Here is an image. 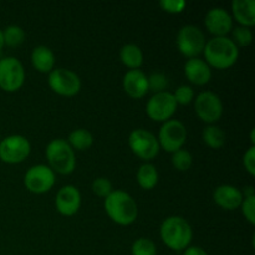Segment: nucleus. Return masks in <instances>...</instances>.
Masks as SVG:
<instances>
[{"label": "nucleus", "mask_w": 255, "mask_h": 255, "mask_svg": "<svg viewBox=\"0 0 255 255\" xmlns=\"http://www.w3.org/2000/svg\"><path fill=\"white\" fill-rule=\"evenodd\" d=\"M174 100H176L177 105H188L189 102L193 100L194 97V91L191 86L188 85H182L178 89L176 90V92L173 94Z\"/></svg>", "instance_id": "31"}, {"label": "nucleus", "mask_w": 255, "mask_h": 255, "mask_svg": "<svg viewBox=\"0 0 255 255\" xmlns=\"http://www.w3.org/2000/svg\"><path fill=\"white\" fill-rule=\"evenodd\" d=\"M4 34H2V30H0V50L4 46Z\"/></svg>", "instance_id": "37"}, {"label": "nucleus", "mask_w": 255, "mask_h": 255, "mask_svg": "<svg viewBox=\"0 0 255 255\" xmlns=\"http://www.w3.org/2000/svg\"><path fill=\"white\" fill-rule=\"evenodd\" d=\"M24 183L32 193H46L55 184V173L50 167L45 164H36L27 169Z\"/></svg>", "instance_id": "11"}, {"label": "nucleus", "mask_w": 255, "mask_h": 255, "mask_svg": "<svg viewBox=\"0 0 255 255\" xmlns=\"http://www.w3.org/2000/svg\"><path fill=\"white\" fill-rule=\"evenodd\" d=\"M31 61L32 65L40 72H50L54 70L55 65V55L45 45L36 46L31 52Z\"/></svg>", "instance_id": "20"}, {"label": "nucleus", "mask_w": 255, "mask_h": 255, "mask_svg": "<svg viewBox=\"0 0 255 255\" xmlns=\"http://www.w3.org/2000/svg\"><path fill=\"white\" fill-rule=\"evenodd\" d=\"M206 27L216 36H226L233 29V19L228 11L222 7H213L209 10L204 19Z\"/></svg>", "instance_id": "14"}, {"label": "nucleus", "mask_w": 255, "mask_h": 255, "mask_svg": "<svg viewBox=\"0 0 255 255\" xmlns=\"http://www.w3.org/2000/svg\"><path fill=\"white\" fill-rule=\"evenodd\" d=\"M192 162H193L192 154L188 151H186V149H178L172 156V163H173L174 168L181 172H184L191 168Z\"/></svg>", "instance_id": "27"}, {"label": "nucleus", "mask_w": 255, "mask_h": 255, "mask_svg": "<svg viewBox=\"0 0 255 255\" xmlns=\"http://www.w3.org/2000/svg\"><path fill=\"white\" fill-rule=\"evenodd\" d=\"M25 70L16 57H4L0 60V87L7 92H14L22 86Z\"/></svg>", "instance_id": "5"}, {"label": "nucleus", "mask_w": 255, "mask_h": 255, "mask_svg": "<svg viewBox=\"0 0 255 255\" xmlns=\"http://www.w3.org/2000/svg\"><path fill=\"white\" fill-rule=\"evenodd\" d=\"M49 85L56 94L74 96L81 89V80L71 70L59 67L50 71Z\"/></svg>", "instance_id": "10"}, {"label": "nucleus", "mask_w": 255, "mask_h": 255, "mask_svg": "<svg viewBox=\"0 0 255 255\" xmlns=\"http://www.w3.org/2000/svg\"><path fill=\"white\" fill-rule=\"evenodd\" d=\"M128 144L132 152L142 159H152L158 154L159 143L154 134L146 129H134L128 137Z\"/></svg>", "instance_id": "9"}, {"label": "nucleus", "mask_w": 255, "mask_h": 255, "mask_svg": "<svg viewBox=\"0 0 255 255\" xmlns=\"http://www.w3.org/2000/svg\"><path fill=\"white\" fill-rule=\"evenodd\" d=\"M92 142H94L92 134L87 129L79 128L70 133L67 143L70 144L71 148L77 149V151H85L92 146Z\"/></svg>", "instance_id": "23"}, {"label": "nucleus", "mask_w": 255, "mask_h": 255, "mask_svg": "<svg viewBox=\"0 0 255 255\" xmlns=\"http://www.w3.org/2000/svg\"><path fill=\"white\" fill-rule=\"evenodd\" d=\"M192 228L188 222L178 216L164 219L161 226V238L167 247L173 251H182L189 246L192 241Z\"/></svg>", "instance_id": "3"}, {"label": "nucleus", "mask_w": 255, "mask_h": 255, "mask_svg": "<svg viewBox=\"0 0 255 255\" xmlns=\"http://www.w3.org/2000/svg\"><path fill=\"white\" fill-rule=\"evenodd\" d=\"M232 34H233V42L234 44H238L241 46H248L249 44L253 40V34L249 30V27L246 26H238L236 29H232Z\"/></svg>", "instance_id": "29"}, {"label": "nucleus", "mask_w": 255, "mask_h": 255, "mask_svg": "<svg viewBox=\"0 0 255 255\" xmlns=\"http://www.w3.org/2000/svg\"><path fill=\"white\" fill-rule=\"evenodd\" d=\"M105 211L115 223L121 226L132 224L138 216L136 201L124 191H112L106 197Z\"/></svg>", "instance_id": "1"}, {"label": "nucleus", "mask_w": 255, "mask_h": 255, "mask_svg": "<svg viewBox=\"0 0 255 255\" xmlns=\"http://www.w3.org/2000/svg\"><path fill=\"white\" fill-rule=\"evenodd\" d=\"M204 56L212 66L217 69H227L237 61L239 50L233 40L226 36H216L204 46Z\"/></svg>", "instance_id": "2"}, {"label": "nucleus", "mask_w": 255, "mask_h": 255, "mask_svg": "<svg viewBox=\"0 0 255 255\" xmlns=\"http://www.w3.org/2000/svg\"><path fill=\"white\" fill-rule=\"evenodd\" d=\"M92 191L96 196L105 197L106 198L110 193L112 192V184L111 182L104 177H99L92 182Z\"/></svg>", "instance_id": "30"}, {"label": "nucleus", "mask_w": 255, "mask_h": 255, "mask_svg": "<svg viewBox=\"0 0 255 255\" xmlns=\"http://www.w3.org/2000/svg\"><path fill=\"white\" fill-rule=\"evenodd\" d=\"M242 194L246 197H252V196H255V192H254V188L252 186H248L244 188V191L242 192Z\"/></svg>", "instance_id": "36"}, {"label": "nucleus", "mask_w": 255, "mask_h": 255, "mask_svg": "<svg viewBox=\"0 0 255 255\" xmlns=\"http://www.w3.org/2000/svg\"><path fill=\"white\" fill-rule=\"evenodd\" d=\"M46 157L51 169L57 173L70 174L75 169L76 159L74 149L65 139H52L46 147Z\"/></svg>", "instance_id": "4"}, {"label": "nucleus", "mask_w": 255, "mask_h": 255, "mask_svg": "<svg viewBox=\"0 0 255 255\" xmlns=\"http://www.w3.org/2000/svg\"><path fill=\"white\" fill-rule=\"evenodd\" d=\"M157 248L153 241L148 238H139L132 244V255H156Z\"/></svg>", "instance_id": "26"}, {"label": "nucleus", "mask_w": 255, "mask_h": 255, "mask_svg": "<svg viewBox=\"0 0 255 255\" xmlns=\"http://www.w3.org/2000/svg\"><path fill=\"white\" fill-rule=\"evenodd\" d=\"M194 109L197 115L203 120L204 122H216L221 119L223 114V104L218 95L212 91H203L197 96L194 102Z\"/></svg>", "instance_id": "13"}, {"label": "nucleus", "mask_w": 255, "mask_h": 255, "mask_svg": "<svg viewBox=\"0 0 255 255\" xmlns=\"http://www.w3.org/2000/svg\"><path fill=\"white\" fill-rule=\"evenodd\" d=\"M31 146L26 137L12 134L0 142V159L6 163H20L29 156Z\"/></svg>", "instance_id": "8"}, {"label": "nucleus", "mask_w": 255, "mask_h": 255, "mask_svg": "<svg viewBox=\"0 0 255 255\" xmlns=\"http://www.w3.org/2000/svg\"><path fill=\"white\" fill-rule=\"evenodd\" d=\"M162 9L171 14H179L186 7V1L184 0H161L159 1Z\"/></svg>", "instance_id": "33"}, {"label": "nucleus", "mask_w": 255, "mask_h": 255, "mask_svg": "<svg viewBox=\"0 0 255 255\" xmlns=\"http://www.w3.org/2000/svg\"><path fill=\"white\" fill-rule=\"evenodd\" d=\"M243 164L246 167L247 171L254 176L255 174V147L251 146L248 148V151L244 153L243 157Z\"/></svg>", "instance_id": "34"}, {"label": "nucleus", "mask_w": 255, "mask_h": 255, "mask_svg": "<svg viewBox=\"0 0 255 255\" xmlns=\"http://www.w3.org/2000/svg\"><path fill=\"white\" fill-rule=\"evenodd\" d=\"M232 11L237 21L243 26L249 27L255 24V1L254 0H233Z\"/></svg>", "instance_id": "19"}, {"label": "nucleus", "mask_w": 255, "mask_h": 255, "mask_svg": "<svg viewBox=\"0 0 255 255\" xmlns=\"http://www.w3.org/2000/svg\"><path fill=\"white\" fill-rule=\"evenodd\" d=\"M124 90L134 99H141L143 97L148 90V77L146 76L141 70H129L125 74L122 80Z\"/></svg>", "instance_id": "16"}, {"label": "nucleus", "mask_w": 255, "mask_h": 255, "mask_svg": "<svg viewBox=\"0 0 255 255\" xmlns=\"http://www.w3.org/2000/svg\"><path fill=\"white\" fill-rule=\"evenodd\" d=\"M183 255H208V254H207V252L204 251L203 248H201V247L193 246V247H187L186 252H184Z\"/></svg>", "instance_id": "35"}, {"label": "nucleus", "mask_w": 255, "mask_h": 255, "mask_svg": "<svg viewBox=\"0 0 255 255\" xmlns=\"http://www.w3.org/2000/svg\"><path fill=\"white\" fill-rule=\"evenodd\" d=\"M202 137H203V141L206 142L211 148H221V147H223L224 143H226V133H224L223 129H222L221 127L214 126V125L206 127V128L203 129Z\"/></svg>", "instance_id": "24"}, {"label": "nucleus", "mask_w": 255, "mask_h": 255, "mask_svg": "<svg viewBox=\"0 0 255 255\" xmlns=\"http://www.w3.org/2000/svg\"><path fill=\"white\" fill-rule=\"evenodd\" d=\"M57 211L64 216H74L81 204V194L79 189L74 186H65L56 194Z\"/></svg>", "instance_id": "15"}, {"label": "nucleus", "mask_w": 255, "mask_h": 255, "mask_svg": "<svg viewBox=\"0 0 255 255\" xmlns=\"http://www.w3.org/2000/svg\"><path fill=\"white\" fill-rule=\"evenodd\" d=\"M137 182L144 189H152L158 183V172L151 163H144L137 172Z\"/></svg>", "instance_id": "22"}, {"label": "nucleus", "mask_w": 255, "mask_h": 255, "mask_svg": "<svg viewBox=\"0 0 255 255\" xmlns=\"http://www.w3.org/2000/svg\"><path fill=\"white\" fill-rule=\"evenodd\" d=\"M187 139L186 126L178 120H168L162 125L159 129L158 143L159 147L167 152L174 153L181 149Z\"/></svg>", "instance_id": "6"}, {"label": "nucleus", "mask_w": 255, "mask_h": 255, "mask_svg": "<svg viewBox=\"0 0 255 255\" xmlns=\"http://www.w3.org/2000/svg\"><path fill=\"white\" fill-rule=\"evenodd\" d=\"M120 59L122 64L128 66L129 69L137 70L143 62V52L137 45L126 44L120 50Z\"/></svg>", "instance_id": "21"}, {"label": "nucleus", "mask_w": 255, "mask_h": 255, "mask_svg": "<svg viewBox=\"0 0 255 255\" xmlns=\"http://www.w3.org/2000/svg\"><path fill=\"white\" fill-rule=\"evenodd\" d=\"M177 46L178 50L189 59L201 54L206 46V37L201 29L194 25H186L181 27L177 35Z\"/></svg>", "instance_id": "7"}, {"label": "nucleus", "mask_w": 255, "mask_h": 255, "mask_svg": "<svg viewBox=\"0 0 255 255\" xmlns=\"http://www.w3.org/2000/svg\"><path fill=\"white\" fill-rule=\"evenodd\" d=\"M242 213L252 224H255V196L246 197L242 202Z\"/></svg>", "instance_id": "32"}, {"label": "nucleus", "mask_w": 255, "mask_h": 255, "mask_svg": "<svg viewBox=\"0 0 255 255\" xmlns=\"http://www.w3.org/2000/svg\"><path fill=\"white\" fill-rule=\"evenodd\" d=\"M177 102L173 94L168 91L154 94L147 102V115L154 121H168L176 112Z\"/></svg>", "instance_id": "12"}, {"label": "nucleus", "mask_w": 255, "mask_h": 255, "mask_svg": "<svg viewBox=\"0 0 255 255\" xmlns=\"http://www.w3.org/2000/svg\"><path fill=\"white\" fill-rule=\"evenodd\" d=\"M184 74L187 79L196 85H204L211 80L212 72L209 65L204 60L192 57L184 65Z\"/></svg>", "instance_id": "18"}, {"label": "nucleus", "mask_w": 255, "mask_h": 255, "mask_svg": "<svg viewBox=\"0 0 255 255\" xmlns=\"http://www.w3.org/2000/svg\"><path fill=\"white\" fill-rule=\"evenodd\" d=\"M167 86H168V80H167L166 75H163L162 72H153L148 77V90H152L154 94L163 92Z\"/></svg>", "instance_id": "28"}, {"label": "nucleus", "mask_w": 255, "mask_h": 255, "mask_svg": "<svg viewBox=\"0 0 255 255\" xmlns=\"http://www.w3.org/2000/svg\"><path fill=\"white\" fill-rule=\"evenodd\" d=\"M4 34V44L7 46H19L25 40V31L17 25H10L2 31Z\"/></svg>", "instance_id": "25"}, {"label": "nucleus", "mask_w": 255, "mask_h": 255, "mask_svg": "<svg viewBox=\"0 0 255 255\" xmlns=\"http://www.w3.org/2000/svg\"><path fill=\"white\" fill-rule=\"evenodd\" d=\"M213 199L219 207L232 211L241 206L243 202V194L237 187L231 184H222L214 191Z\"/></svg>", "instance_id": "17"}]
</instances>
